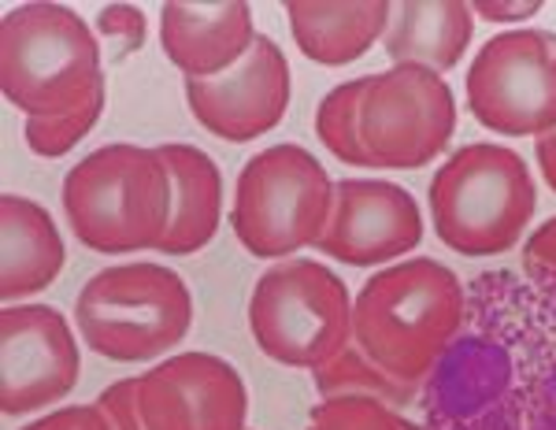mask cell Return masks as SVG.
<instances>
[{"instance_id": "obj_25", "label": "cell", "mask_w": 556, "mask_h": 430, "mask_svg": "<svg viewBox=\"0 0 556 430\" xmlns=\"http://www.w3.org/2000/svg\"><path fill=\"white\" fill-rule=\"evenodd\" d=\"M523 267L545 282H556V215L534 227V235L523 245Z\"/></svg>"}, {"instance_id": "obj_15", "label": "cell", "mask_w": 556, "mask_h": 430, "mask_svg": "<svg viewBox=\"0 0 556 430\" xmlns=\"http://www.w3.org/2000/svg\"><path fill=\"white\" fill-rule=\"evenodd\" d=\"M64 264L67 249L52 215L30 197H0V298L4 304L49 290L64 275Z\"/></svg>"}, {"instance_id": "obj_21", "label": "cell", "mask_w": 556, "mask_h": 430, "mask_svg": "<svg viewBox=\"0 0 556 430\" xmlns=\"http://www.w3.org/2000/svg\"><path fill=\"white\" fill-rule=\"evenodd\" d=\"M104 101H108V93L93 97V101L83 104L71 115H56V119H26V127H23L26 149L45 160L67 156V152L83 146L86 134L97 127V119H101V112H104Z\"/></svg>"}, {"instance_id": "obj_27", "label": "cell", "mask_w": 556, "mask_h": 430, "mask_svg": "<svg viewBox=\"0 0 556 430\" xmlns=\"http://www.w3.org/2000/svg\"><path fill=\"white\" fill-rule=\"evenodd\" d=\"M471 12L486 23H523L542 12V0H516V4H508V0H475Z\"/></svg>"}, {"instance_id": "obj_18", "label": "cell", "mask_w": 556, "mask_h": 430, "mask_svg": "<svg viewBox=\"0 0 556 430\" xmlns=\"http://www.w3.org/2000/svg\"><path fill=\"white\" fill-rule=\"evenodd\" d=\"M172 172V223L160 241V256H193L215 238L223 219V175L204 149L186 141L156 146Z\"/></svg>"}, {"instance_id": "obj_29", "label": "cell", "mask_w": 556, "mask_h": 430, "mask_svg": "<svg viewBox=\"0 0 556 430\" xmlns=\"http://www.w3.org/2000/svg\"><path fill=\"white\" fill-rule=\"evenodd\" d=\"M405 430H424V427H419V423H412V419L405 416Z\"/></svg>"}, {"instance_id": "obj_5", "label": "cell", "mask_w": 556, "mask_h": 430, "mask_svg": "<svg viewBox=\"0 0 556 430\" xmlns=\"http://www.w3.org/2000/svg\"><path fill=\"white\" fill-rule=\"evenodd\" d=\"M75 327L104 361H156L190 334L193 293L167 264H112L78 290Z\"/></svg>"}, {"instance_id": "obj_19", "label": "cell", "mask_w": 556, "mask_h": 430, "mask_svg": "<svg viewBox=\"0 0 556 430\" xmlns=\"http://www.w3.org/2000/svg\"><path fill=\"white\" fill-rule=\"evenodd\" d=\"M312 382H316L323 401L327 397H375L397 412L416 401V387H405V382H397L393 375H386L356 342H349L334 361L316 367V371H312Z\"/></svg>"}, {"instance_id": "obj_22", "label": "cell", "mask_w": 556, "mask_h": 430, "mask_svg": "<svg viewBox=\"0 0 556 430\" xmlns=\"http://www.w3.org/2000/svg\"><path fill=\"white\" fill-rule=\"evenodd\" d=\"M304 430H405V416L375 397H327Z\"/></svg>"}, {"instance_id": "obj_24", "label": "cell", "mask_w": 556, "mask_h": 430, "mask_svg": "<svg viewBox=\"0 0 556 430\" xmlns=\"http://www.w3.org/2000/svg\"><path fill=\"white\" fill-rule=\"evenodd\" d=\"M93 405L104 412L112 430H149L138 412V379H119L112 387H104Z\"/></svg>"}, {"instance_id": "obj_9", "label": "cell", "mask_w": 556, "mask_h": 430, "mask_svg": "<svg viewBox=\"0 0 556 430\" xmlns=\"http://www.w3.org/2000/svg\"><path fill=\"white\" fill-rule=\"evenodd\" d=\"M456 101L438 71L405 64L367 75L361 104V138L371 167L419 172L453 141Z\"/></svg>"}, {"instance_id": "obj_20", "label": "cell", "mask_w": 556, "mask_h": 430, "mask_svg": "<svg viewBox=\"0 0 556 430\" xmlns=\"http://www.w3.org/2000/svg\"><path fill=\"white\" fill-rule=\"evenodd\" d=\"M364 89H367V75L349 78V83L330 89L316 108V134H319L323 149L349 167H371V160H367V152H364V138H361Z\"/></svg>"}, {"instance_id": "obj_16", "label": "cell", "mask_w": 556, "mask_h": 430, "mask_svg": "<svg viewBox=\"0 0 556 430\" xmlns=\"http://www.w3.org/2000/svg\"><path fill=\"white\" fill-rule=\"evenodd\" d=\"M390 0H290L286 20H290L293 45L304 60L319 67H345L364 60L386 38L390 26Z\"/></svg>"}, {"instance_id": "obj_6", "label": "cell", "mask_w": 556, "mask_h": 430, "mask_svg": "<svg viewBox=\"0 0 556 430\" xmlns=\"http://www.w3.org/2000/svg\"><path fill=\"white\" fill-rule=\"evenodd\" d=\"M334 208V182L304 146L260 149L238 175L230 227L249 256L293 260L316 249Z\"/></svg>"}, {"instance_id": "obj_13", "label": "cell", "mask_w": 556, "mask_h": 430, "mask_svg": "<svg viewBox=\"0 0 556 430\" xmlns=\"http://www.w3.org/2000/svg\"><path fill=\"white\" fill-rule=\"evenodd\" d=\"M424 241V212L416 197L382 178L334 182V208L319 238V253L349 267H379L416 253Z\"/></svg>"}, {"instance_id": "obj_26", "label": "cell", "mask_w": 556, "mask_h": 430, "mask_svg": "<svg viewBox=\"0 0 556 430\" xmlns=\"http://www.w3.org/2000/svg\"><path fill=\"white\" fill-rule=\"evenodd\" d=\"M23 430H112L104 419V412L97 405H67V408H56L49 416L34 419L26 423Z\"/></svg>"}, {"instance_id": "obj_4", "label": "cell", "mask_w": 556, "mask_h": 430, "mask_svg": "<svg viewBox=\"0 0 556 430\" xmlns=\"http://www.w3.org/2000/svg\"><path fill=\"white\" fill-rule=\"evenodd\" d=\"M427 201L445 249L460 256H501L531 227L538 190L516 149L475 141L438 167Z\"/></svg>"}, {"instance_id": "obj_28", "label": "cell", "mask_w": 556, "mask_h": 430, "mask_svg": "<svg viewBox=\"0 0 556 430\" xmlns=\"http://www.w3.org/2000/svg\"><path fill=\"white\" fill-rule=\"evenodd\" d=\"M534 156H538V167H542V178L549 182V190L556 193V130L534 141Z\"/></svg>"}, {"instance_id": "obj_23", "label": "cell", "mask_w": 556, "mask_h": 430, "mask_svg": "<svg viewBox=\"0 0 556 430\" xmlns=\"http://www.w3.org/2000/svg\"><path fill=\"white\" fill-rule=\"evenodd\" d=\"M97 41L112 64H123L146 45V12L134 4H104L97 12Z\"/></svg>"}, {"instance_id": "obj_1", "label": "cell", "mask_w": 556, "mask_h": 430, "mask_svg": "<svg viewBox=\"0 0 556 430\" xmlns=\"http://www.w3.org/2000/svg\"><path fill=\"white\" fill-rule=\"evenodd\" d=\"M464 327V286L453 267L408 256L382 267L353 298V342L405 387H419Z\"/></svg>"}, {"instance_id": "obj_11", "label": "cell", "mask_w": 556, "mask_h": 430, "mask_svg": "<svg viewBox=\"0 0 556 430\" xmlns=\"http://www.w3.org/2000/svg\"><path fill=\"white\" fill-rule=\"evenodd\" d=\"M293 101L290 60L275 38L256 34L245 60L219 78H186L190 115L212 138L245 146L271 134L286 119Z\"/></svg>"}, {"instance_id": "obj_17", "label": "cell", "mask_w": 556, "mask_h": 430, "mask_svg": "<svg viewBox=\"0 0 556 430\" xmlns=\"http://www.w3.org/2000/svg\"><path fill=\"white\" fill-rule=\"evenodd\" d=\"M471 38V4L464 0H405V4H393L382 52L393 60V67L416 64L445 75L464 60Z\"/></svg>"}, {"instance_id": "obj_12", "label": "cell", "mask_w": 556, "mask_h": 430, "mask_svg": "<svg viewBox=\"0 0 556 430\" xmlns=\"http://www.w3.org/2000/svg\"><path fill=\"white\" fill-rule=\"evenodd\" d=\"M138 412L149 430H245L249 390L215 353H175L138 375Z\"/></svg>"}, {"instance_id": "obj_2", "label": "cell", "mask_w": 556, "mask_h": 430, "mask_svg": "<svg viewBox=\"0 0 556 430\" xmlns=\"http://www.w3.org/2000/svg\"><path fill=\"white\" fill-rule=\"evenodd\" d=\"M67 227L101 256L160 249L172 223V172L160 149L115 141L83 156L64 178Z\"/></svg>"}, {"instance_id": "obj_3", "label": "cell", "mask_w": 556, "mask_h": 430, "mask_svg": "<svg viewBox=\"0 0 556 430\" xmlns=\"http://www.w3.org/2000/svg\"><path fill=\"white\" fill-rule=\"evenodd\" d=\"M0 89L26 119L71 115L108 93L93 26L64 4H23L0 23Z\"/></svg>"}, {"instance_id": "obj_10", "label": "cell", "mask_w": 556, "mask_h": 430, "mask_svg": "<svg viewBox=\"0 0 556 430\" xmlns=\"http://www.w3.org/2000/svg\"><path fill=\"white\" fill-rule=\"evenodd\" d=\"M83 353L64 312L49 304H8L0 312V408L30 416L78 387Z\"/></svg>"}, {"instance_id": "obj_7", "label": "cell", "mask_w": 556, "mask_h": 430, "mask_svg": "<svg viewBox=\"0 0 556 430\" xmlns=\"http://www.w3.org/2000/svg\"><path fill=\"white\" fill-rule=\"evenodd\" d=\"M249 330L275 364L316 371L353 342L349 286L319 260H278L253 286Z\"/></svg>"}, {"instance_id": "obj_8", "label": "cell", "mask_w": 556, "mask_h": 430, "mask_svg": "<svg viewBox=\"0 0 556 430\" xmlns=\"http://www.w3.org/2000/svg\"><path fill=\"white\" fill-rule=\"evenodd\" d=\"M468 112L501 138H545L556 130V34L508 30L475 52L468 78Z\"/></svg>"}, {"instance_id": "obj_14", "label": "cell", "mask_w": 556, "mask_h": 430, "mask_svg": "<svg viewBox=\"0 0 556 430\" xmlns=\"http://www.w3.org/2000/svg\"><path fill=\"white\" fill-rule=\"evenodd\" d=\"M256 41L253 8L245 0L186 4L172 0L160 8V45L164 56L186 78H219L245 60Z\"/></svg>"}]
</instances>
